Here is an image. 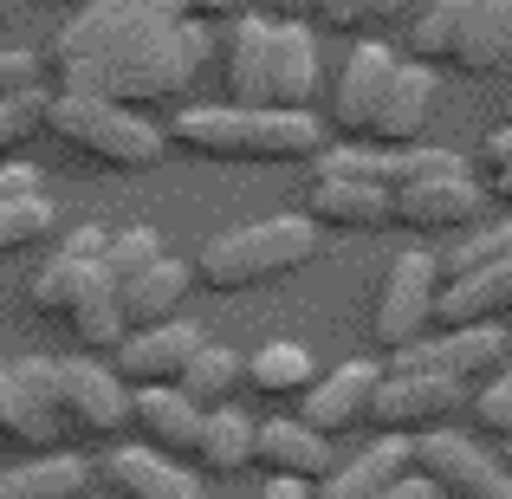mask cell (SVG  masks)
I'll return each mask as SVG.
<instances>
[{"label": "cell", "instance_id": "2e32d148", "mask_svg": "<svg viewBox=\"0 0 512 499\" xmlns=\"http://www.w3.org/2000/svg\"><path fill=\"white\" fill-rule=\"evenodd\" d=\"M143 20H163V13H150L143 0H85V7L59 26V39H52V65L72 72V65L104 59V52H111L117 39H130Z\"/></svg>", "mask_w": 512, "mask_h": 499}, {"label": "cell", "instance_id": "f907efd6", "mask_svg": "<svg viewBox=\"0 0 512 499\" xmlns=\"http://www.w3.org/2000/svg\"><path fill=\"white\" fill-rule=\"evenodd\" d=\"M7 383L13 376H7V357H0V415H7Z\"/></svg>", "mask_w": 512, "mask_h": 499}, {"label": "cell", "instance_id": "f546056e", "mask_svg": "<svg viewBox=\"0 0 512 499\" xmlns=\"http://www.w3.org/2000/svg\"><path fill=\"white\" fill-rule=\"evenodd\" d=\"M91 487V461H72V454H26L0 474V499H78Z\"/></svg>", "mask_w": 512, "mask_h": 499}, {"label": "cell", "instance_id": "ee69618b", "mask_svg": "<svg viewBox=\"0 0 512 499\" xmlns=\"http://www.w3.org/2000/svg\"><path fill=\"white\" fill-rule=\"evenodd\" d=\"M188 13H195V20H234V13H247V0H188Z\"/></svg>", "mask_w": 512, "mask_h": 499}, {"label": "cell", "instance_id": "277c9868", "mask_svg": "<svg viewBox=\"0 0 512 499\" xmlns=\"http://www.w3.org/2000/svg\"><path fill=\"white\" fill-rule=\"evenodd\" d=\"M46 137L65 143L78 163L111 169V175L156 169L169 156L163 124H150V117L130 111V104L91 98V91H59V98H46Z\"/></svg>", "mask_w": 512, "mask_h": 499}, {"label": "cell", "instance_id": "e0dca14e", "mask_svg": "<svg viewBox=\"0 0 512 499\" xmlns=\"http://www.w3.org/2000/svg\"><path fill=\"white\" fill-rule=\"evenodd\" d=\"M376 363H338L331 376H312V389L299 396V422L318 428L325 441L350 435V428L370 422V396H376Z\"/></svg>", "mask_w": 512, "mask_h": 499}, {"label": "cell", "instance_id": "d4e9b609", "mask_svg": "<svg viewBox=\"0 0 512 499\" xmlns=\"http://www.w3.org/2000/svg\"><path fill=\"white\" fill-rule=\"evenodd\" d=\"M65 331L78 337L85 357H111V350L124 344L130 325H124V305H117V286H111V273H104V260L78 279L72 305H65Z\"/></svg>", "mask_w": 512, "mask_h": 499}, {"label": "cell", "instance_id": "7bdbcfd3", "mask_svg": "<svg viewBox=\"0 0 512 499\" xmlns=\"http://www.w3.org/2000/svg\"><path fill=\"white\" fill-rule=\"evenodd\" d=\"M480 156H487V169H506L512 163V117L500 130H487V143H480Z\"/></svg>", "mask_w": 512, "mask_h": 499}, {"label": "cell", "instance_id": "8d00e7d4", "mask_svg": "<svg viewBox=\"0 0 512 499\" xmlns=\"http://www.w3.org/2000/svg\"><path fill=\"white\" fill-rule=\"evenodd\" d=\"M46 130V91H13L0 98V150H26V143Z\"/></svg>", "mask_w": 512, "mask_h": 499}, {"label": "cell", "instance_id": "7c38bea8", "mask_svg": "<svg viewBox=\"0 0 512 499\" xmlns=\"http://www.w3.org/2000/svg\"><path fill=\"white\" fill-rule=\"evenodd\" d=\"M201 325H188L182 312L175 318H163V325H137V331H124V344L111 350V370H117V383L124 389H163V383H175L182 376V363H188V350L201 344Z\"/></svg>", "mask_w": 512, "mask_h": 499}, {"label": "cell", "instance_id": "d6a6232c", "mask_svg": "<svg viewBox=\"0 0 512 499\" xmlns=\"http://www.w3.org/2000/svg\"><path fill=\"white\" fill-rule=\"evenodd\" d=\"M91 266H98V260H72L65 247L46 253V260H39V273L26 279V299H33V312H39V318H65V305H72L78 279H85Z\"/></svg>", "mask_w": 512, "mask_h": 499}, {"label": "cell", "instance_id": "7dc6e473", "mask_svg": "<svg viewBox=\"0 0 512 499\" xmlns=\"http://www.w3.org/2000/svg\"><path fill=\"white\" fill-rule=\"evenodd\" d=\"M493 201H506V208H512V163L493 169Z\"/></svg>", "mask_w": 512, "mask_h": 499}, {"label": "cell", "instance_id": "ba28073f", "mask_svg": "<svg viewBox=\"0 0 512 499\" xmlns=\"http://www.w3.org/2000/svg\"><path fill=\"white\" fill-rule=\"evenodd\" d=\"M467 389L448 383V376L435 370H383L376 376V396H370V422L376 435H428V428H441L454 415V402H461Z\"/></svg>", "mask_w": 512, "mask_h": 499}, {"label": "cell", "instance_id": "74e56055", "mask_svg": "<svg viewBox=\"0 0 512 499\" xmlns=\"http://www.w3.org/2000/svg\"><path fill=\"white\" fill-rule=\"evenodd\" d=\"M487 260H512V208H506V221L467 234L461 247L448 253V266H441V273H467V266H487Z\"/></svg>", "mask_w": 512, "mask_h": 499}, {"label": "cell", "instance_id": "4dcf8cb0", "mask_svg": "<svg viewBox=\"0 0 512 499\" xmlns=\"http://www.w3.org/2000/svg\"><path fill=\"white\" fill-rule=\"evenodd\" d=\"M175 389H182L195 409H221V402L240 396V350L234 344H214V337H201L195 350H188L182 376H175Z\"/></svg>", "mask_w": 512, "mask_h": 499}, {"label": "cell", "instance_id": "681fc988", "mask_svg": "<svg viewBox=\"0 0 512 499\" xmlns=\"http://www.w3.org/2000/svg\"><path fill=\"white\" fill-rule=\"evenodd\" d=\"M402 13V0H370V26H383V20H396Z\"/></svg>", "mask_w": 512, "mask_h": 499}, {"label": "cell", "instance_id": "b9f144b4", "mask_svg": "<svg viewBox=\"0 0 512 499\" xmlns=\"http://www.w3.org/2000/svg\"><path fill=\"white\" fill-rule=\"evenodd\" d=\"M39 188V169L33 163H0V201H20Z\"/></svg>", "mask_w": 512, "mask_h": 499}, {"label": "cell", "instance_id": "6f0895ef", "mask_svg": "<svg viewBox=\"0 0 512 499\" xmlns=\"http://www.w3.org/2000/svg\"><path fill=\"white\" fill-rule=\"evenodd\" d=\"M201 499H208V493H201Z\"/></svg>", "mask_w": 512, "mask_h": 499}, {"label": "cell", "instance_id": "d6986e66", "mask_svg": "<svg viewBox=\"0 0 512 499\" xmlns=\"http://www.w3.org/2000/svg\"><path fill=\"white\" fill-rule=\"evenodd\" d=\"M389 72H396V52L383 46V39H363V46H350L338 85H331V130H338L344 143L363 137V124H370L376 98H383Z\"/></svg>", "mask_w": 512, "mask_h": 499}, {"label": "cell", "instance_id": "3957f363", "mask_svg": "<svg viewBox=\"0 0 512 499\" xmlns=\"http://www.w3.org/2000/svg\"><path fill=\"white\" fill-rule=\"evenodd\" d=\"M318 260V227L305 214H273V221H253V227H221L195 247V266L188 279L221 299L234 292H260V286H279L292 279L299 266Z\"/></svg>", "mask_w": 512, "mask_h": 499}, {"label": "cell", "instance_id": "ab89813d", "mask_svg": "<svg viewBox=\"0 0 512 499\" xmlns=\"http://www.w3.org/2000/svg\"><path fill=\"white\" fill-rule=\"evenodd\" d=\"M39 85V59L20 46H0V98H13V91H33Z\"/></svg>", "mask_w": 512, "mask_h": 499}, {"label": "cell", "instance_id": "60d3db41", "mask_svg": "<svg viewBox=\"0 0 512 499\" xmlns=\"http://www.w3.org/2000/svg\"><path fill=\"white\" fill-rule=\"evenodd\" d=\"M104 240H111V227H98V221H91V227H72V234H65L59 247L72 253V260H104Z\"/></svg>", "mask_w": 512, "mask_h": 499}, {"label": "cell", "instance_id": "e575fe53", "mask_svg": "<svg viewBox=\"0 0 512 499\" xmlns=\"http://www.w3.org/2000/svg\"><path fill=\"white\" fill-rule=\"evenodd\" d=\"M467 415H474V435L480 441H512V357L493 376H480V383H474Z\"/></svg>", "mask_w": 512, "mask_h": 499}, {"label": "cell", "instance_id": "d590c367", "mask_svg": "<svg viewBox=\"0 0 512 499\" xmlns=\"http://www.w3.org/2000/svg\"><path fill=\"white\" fill-rule=\"evenodd\" d=\"M163 253V234H156L150 221H137V227H117L111 240H104V273H111V286H124L130 273H143V266Z\"/></svg>", "mask_w": 512, "mask_h": 499}, {"label": "cell", "instance_id": "44dd1931", "mask_svg": "<svg viewBox=\"0 0 512 499\" xmlns=\"http://www.w3.org/2000/svg\"><path fill=\"white\" fill-rule=\"evenodd\" d=\"M305 221H312V227H331V234H376V227H389V188L344 182V175H312Z\"/></svg>", "mask_w": 512, "mask_h": 499}, {"label": "cell", "instance_id": "5b68a950", "mask_svg": "<svg viewBox=\"0 0 512 499\" xmlns=\"http://www.w3.org/2000/svg\"><path fill=\"white\" fill-rule=\"evenodd\" d=\"M52 389H59V428L78 448H111L130 435V389L104 357H72L52 363Z\"/></svg>", "mask_w": 512, "mask_h": 499}, {"label": "cell", "instance_id": "f1b7e54d", "mask_svg": "<svg viewBox=\"0 0 512 499\" xmlns=\"http://www.w3.org/2000/svg\"><path fill=\"white\" fill-rule=\"evenodd\" d=\"M234 33H227V98L240 111L266 104V46H273V20L260 13H234Z\"/></svg>", "mask_w": 512, "mask_h": 499}, {"label": "cell", "instance_id": "c3c4849f", "mask_svg": "<svg viewBox=\"0 0 512 499\" xmlns=\"http://www.w3.org/2000/svg\"><path fill=\"white\" fill-rule=\"evenodd\" d=\"M143 7H150V13H163V20H182V13H188V0H143Z\"/></svg>", "mask_w": 512, "mask_h": 499}, {"label": "cell", "instance_id": "8992f818", "mask_svg": "<svg viewBox=\"0 0 512 499\" xmlns=\"http://www.w3.org/2000/svg\"><path fill=\"white\" fill-rule=\"evenodd\" d=\"M435 286H441V260L422 247H402L389 260L383 286H376V305H370V344L383 357H396L402 344L435 331Z\"/></svg>", "mask_w": 512, "mask_h": 499}, {"label": "cell", "instance_id": "5bb4252c", "mask_svg": "<svg viewBox=\"0 0 512 499\" xmlns=\"http://www.w3.org/2000/svg\"><path fill=\"white\" fill-rule=\"evenodd\" d=\"M104 493L111 499H201V474L188 461L143 448V441H111L98 461Z\"/></svg>", "mask_w": 512, "mask_h": 499}, {"label": "cell", "instance_id": "52a82bcc", "mask_svg": "<svg viewBox=\"0 0 512 499\" xmlns=\"http://www.w3.org/2000/svg\"><path fill=\"white\" fill-rule=\"evenodd\" d=\"M409 467L441 499H512V474L500 454H487L480 435H454L448 422L409 441Z\"/></svg>", "mask_w": 512, "mask_h": 499}, {"label": "cell", "instance_id": "bcb514c9", "mask_svg": "<svg viewBox=\"0 0 512 499\" xmlns=\"http://www.w3.org/2000/svg\"><path fill=\"white\" fill-rule=\"evenodd\" d=\"M279 20H312V0H266Z\"/></svg>", "mask_w": 512, "mask_h": 499}, {"label": "cell", "instance_id": "f6af8a7d", "mask_svg": "<svg viewBox=\"0 0 512 499\" xmlns=\"http://www.w3.org/2000/svg\"><path fill=\"white\" fill-rule=\"evenodd\" d=\"M260 499H318V493H312V480H279V474H266Z\"/></svg>", "mask_w": 512, "mask_h": 499}, {"label": "cell", "instance_id": "9a60e30c", "mask_svg": "<svg viewBox=\"0 0 512 499\" xmlns=\"http://www.w3.org/2000/svg\"><path fill=\"white\" fill-rule=\"evenodd\" d=\"M512 312V260H487L467 273H441L435 286V331L461 325H500Z\"/></svg>", "mask_w": 512, "mask_h": 499}, {"label": "cell", "instance_id": "7a4b0ae2", "mask_svg": "<svg viewBox=\"0 0 512 499\" xmlns=\"http://www.w3.org/2000/svg\"><path fill=\"white\" fill-rule=\"evenodd\" d=\"M163 143L201 163H312L325 150V124L312 111H273V104H208V111H175Z\"/></svg>", "mask_w": 512, "mask_h": 499}, {"label": "cell", "instance_id": "8fae6325", "mask_svg": "<svg viewBox=\"0 0 512 499\" xmlns=\"http://www.w3.org/2000/svg\"><path fill=\"white\" fill-rule=\"evenodd\" d=\"M435 65H415V59H396V72H389L383 98H376L370 124H363L357 143H376V150H409V143L428 137V124H435Z\"/></svg>", "mask_w": 512, "mask_h": 499}, {"label": "cell", "instance_id": "f35d334b", "mask_svg": "<svg viewBox=\"0 0 512 499\" xmlns=\"http://www.w3.org/2000/svg\"><path fill=\"white\" fill-rule=\"evenodd\" d=\"M312 26H325V33H363L370 26V0H312Z\"/></svg>", "mask_w": 512, "mask_h": 499}, {"label": "cell", "instance_id": "816d5d0a", "mask_svg": "<svg viewBox=\"0 0 512 499\" xmlns=\"http://www.w3.org/2000/svg\"><path fill=\"white\" fill-rule=\"evenodd\" d=\"M500 461H506V474H512V441H500Z\"/></svg>", "mask_w": 512, "mask_h": 499}, {"label": "cell", "instance_id": "cb8c5ba5", "mask_svg": "<svg viewBox=\"0 0 512 499\" xmlns=\"http://www.w3.org/2000/svg\"><path fill=\"white\" fill-rule=\"evenodd\" d=\"M312 376H318V357L299 337H273V344H260L253 357L240 350V389H253L260 402H299L305 389H312Z\"/></svg>", "mask_w": 512, "mask_h": 499}, {"label": "cell", "instance_id": "1f68e13d", "mask_svg": "<svg viewBox=\"0 0 512 499\" xmlns=\"http://www.w3.org/2000/svg\"><path fill=\"white\" fill-rule=\"evenodd\" d=\"M461 20H467V0H428L422 13L409 20V59L415 65H448L454 59V39H461Z\"/></svg>", "mask_w": 512, "mask_h": 499}, {"label": "cell", "instance_id": "6da1fadb", "mask_svg": "<svg viewBox=\"0 0 512 499\" xmlns=\"http://www.w3.org/2000/svg\"><path fill=\"white\" fill-rule=\"evenodd\" d=\"M214 52V26L182 13V20H143L130 39H117L104 59L72 65L59 72V91H91V98H111V104H169L195 85V72L208 65Z\"/></svg>", "mask_w": 512, "mask_h": 499}, {"label": "cell", "instance_id": "db71d44e", "mask_svg": "<svg viewBox=\"0 0 512 499\" xmlns=\"http://www.w3.org/2000/svg\"><path fill=\"white\" fill-rule=\"evenodd\" d=\"M7 13H13V0H0V20H7Z\"/></svg>", "mask_w": 512, "mask_h": 499}, {"label": "cell", "instance_id": "603a6c76", "mask_svg": "<svg viewBox=\"0 0 512 499\" xmlns=\"http://www.w3.org/2000/svg\"><path fill=\"white\" fill-rule=\"evenodd\" d=\"M402 474H409V435H376L370 448H357L350 461H331L312 493L318 499H376Z\"/></svg>", "mask_w": 512, "mask_h": 499}, {"label": "cell", "instance_id": "9c48e42d", "mask_svg": "<svg viewBox=\"0 0 512 499\" xmlns=\"http://www.w3.org/2000/svg\"><path fill=\"white\" fill-rule=\"evenodd\" d=\"M506 357H512V344H506L500 325H461V331H428V337H415V344H402L396 357H389V370H435V376H448V383L474 389L480 376H493Z\"/></svg>", "mask_w": 512, "mask_h": 499}, {"label": "cell", "instance_id": "30bf717a", "mask_svg": "<svg viewBox=\"0 0 512 499\" xmlns=\"http://www.w3.org/2000/svg\"><path fill=\"white\" fill-rule=\"evenodd\" d=\"M7 415H0V441L20 454H59V389H52V357H20L7 363Z\"/></svg>", "mask_w": 512, "mask_h": 499}, {"label": "cell", "instance_id": "ffe728a7", "mask_svg": "<svg viewBox=\"0 0 512 499\" xmlns=\"http://www.w3.org/2000/svg\"><path fill=\"white\" fill-rule=\"evenodd\" d=\"M338 461L331 441L318 428H305L299 415H279V422H253V467L260 474H279V480H325V467Z\"/></svg>", "mask_w": 512, "mask_h": 499}, {"label": "cell", "instance_id": "9f6ffc18", "mask_svg": "<svg viewBox=\"0 0 512 499\" xmlns=\"http://www.w3.org/2000/svg\"><path fill=\"white\" fill-rule=\"evenodd\" d=\"M506 117H512V91H506Z\"/></svg>", "mask_w": 512, "mask_h": 499}, {"label": "cell", "instance_id": "484cf974", "mask_svg": "<svg viewBox=\"0 0 512 499\" xmlns=\"http://www.w3.org/2000/svg\"><path fill=\"white\" fill-rule=\"evenodd\" d=\"M506 59H512V0H467V20H461L448 65L467 78H493L506 72Z\"/></svg>", "mask_w": 512, "mask_h": 499}, {"label": "cell", "instance_id": "f5cc1de1", "mask_svg": "<svg viewBox=\"0 0 512 499\" xmlns=\"http://www.w3.org/2000/svg\"><path fill=\"white\" fill-rule=\"evenodd\" d=\"M78 499H111V493H91V487H85V493H78Z\"/></svg>", "mask_w": 512, "mask_h": 499}, {"label": "cell", "instance_id": "11a10c76", "mask_svg": "<svg viewBox=\"0 0 512 499\" xmlns=\"http://www.w3.org/2000/svg\"><path fill=\"white\" fill-rule=\"evenodd\" d=\"M59 7H85V0H59Z\"/></svg>", "mask_w": 512, "mask_h": 499}, {"label": "cell", "instance_id": "ac0fdd59", "mask_svg": "<svg viewBox=\"0 0 512 499\" xmlns=\"http://www.w3.org/2000/svg\"><path fill=\"white\" fill-rule=\"evenodd\" d=\"M312 98H318V33H312V20H273L266 104H273V111H312Z\"/></svg>", "mask_w": 512, "mask_h": 499}, {"label": "cell", "instance_id": "7402d4cb", "mask_svg": "<svg viewBox=\"0 0 512 499\" xmlns=\"http://www.w3.org/2000/svg\"><path fill=\"white\" fill-rule=\"evenodd\" d=\"M195 428H201V409L175 383H163V389H130V435H137L143 448L169 454V461H188Z\"/></svg>", "mask_w": 512, "mask_h": 499}, {"label": "cell", "instance_id": "83f0119b", "mask_svg": "<svg viewBox=\"0 0 512 499\" xmlns=\"http://www.w3.org/2000/svg\"><path fill=\"white\" fill-rule=\"evenodd\" d=\"M188 266L182 260H169V253H156L143 273H130L124 286H117V305H124V325L137 331V325H163V318L182 312V299H188Z\"/></svg>", "mask_w": 512, "mask_h": 499}, {"label": "cell", "instance_id": "836d02e7", "mask_svg": "<svg viewBox=\"0 0 512 499\" xmlns=\"http://www.w3.org/2000/svg\"><path fill=\"white\" fill-rule=\"evenodd\" d=\"M52 227H59V214H52L46 188H33V195H20V201H0V260H7V253L39 247Z\"/></svg>", "mask_w": 512, "mask_h": 499}, {"label": "cell", "instance_id": "4316f807", "mask_svg": "<svg viewBox=\"0 0 512 499\" xmlns=\"http://www.w3.org/2000/svg\"><path fill=\"white\" fill-rule=\"evenodd\" d=\"M188 461L201 467L208 480H240L253 467V415L247 409H201V428H195V448Z\"/></svg>", "mask_w": 512, "mask_h": 499}, {"label": "cell", "instance_id": "4fadbf2b", "mask_svg": "<svg viewBox=\"0 0 512 499\" xmlns=\"http://www.w3.org/2000/svg\"><path fill=\"white\" fill-rule=\"evenodd\" d=\"M487 208V188L474 175H428V182H409L389 195V227H409V234H454L474 214Z\"/></svg>", "mask_w": 512, "mask_h": 499}]
</instances>
